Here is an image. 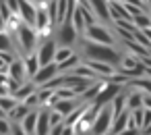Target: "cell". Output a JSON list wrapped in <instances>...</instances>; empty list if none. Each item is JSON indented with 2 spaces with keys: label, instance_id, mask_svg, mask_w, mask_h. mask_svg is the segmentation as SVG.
Here are the masks:
<instances>
[{
  "label": "cell",
  "instance_id": "obj_15",
  "mask_svg": "<svg viewBox=\"0 0 151 135\" xmlns=\"http://www.w3.org/2000/svg\"><path fill=\"white\" fill-rule=\"evenodd\" d=\"M50 131H52L50 112H48V110L37 112V129H35V135H50Z\"/></svg>",
  "mask_w": 151,
  "mask_h": 135
},
{
  "label": "cell",
  "instance_id": "obj_35",
  "mask_svg": "<svg viewBox=\"0 0 151 135\" xmlns=\"http://www.w3.org/2000/svg\"><path fill=\"white\" fill-rule=\"evenodd\" d=\"M60 123H64V116H62L60 112L52 110V112H50V125H52V127H56V125H60Z\"/></svg>",
  "mask_w": 151,
  "mask_h": 135
},
{
  "label": "cell",
  "instance_id": "obj_42",
  "mask_svg": "<svg viewBox=\"0 0 151 135\" xmlns=\"http://www.w3.org/2000/svg\"><path fill=\"white\" fill-rule=\"evenodd\" d=\"M31 2H33L35 7H46V4L50 2V0H31Z\"/></svg>",
  "mask_w": 151,
  "mask_h": 135
},
{
  "label": "cell",
  "instance_id": "obj_45",
  "mask_svg": "<svg viewBox=\"0 0 151 135\" xmlns=\"http://www.w3.org/2000/svg\"><path fill=\"white\" fill-rule=\"evenodd\" d=\"M0 118H6V114L2 112V108H0Z\"/></svg>",
  "mask_w": 151,
  "mask_h": 135
},
{
  "label": "cell",
  "instance_id": "obj_25",
  "mask_svg": "<svg viewBox=\"0 0 151 135\" xmlns=\"http://www.w3.org/2000/svg\"><path fill=\"white\" fill-rule=\"evenodd\" d=\"M33 91H35V85H33V83H25V85H23V87H19L13 96H15L19 102H23V100H25V98H29Z\"/></svg>",
  "mask_w": 151,
  "mask_h": 135
},
{
  "label": "cell",
  "instance_id": "obj_41",
  "mask_svg": "<svg viewBox=\"0 0 151 135\" xmlns=\"http://www.w3.org/2000/svg\"><path fill=\"white\" fill-rule=\"evenodd\" d=\"M118 135H139V131H137V129H124V131L118 133Z\"/></svg>",
  "mask_w": 151,
  "mask_h": 135
},
{
  "label": "cell",
  "instance_id": "obj_5",
  "mask_svg": "<svg viewBox=\"0 0 151 135\" xmlns=\"http://www.w3.org/2000/svg\"><path fill=\"white\" fill-rule=\"evenodd\" d=\"M85 40H89V42H95V44H108V46H112V42H114L112 33H110L106 27L97 25V23L85 29Z\"/></svg>",
  "mask_w": 151,
  "mask_h": 135
},
{
  "label": "cell",
  "instance_id": "obj_33",
  "mask_svg": "<svg viewBox=\"0 0 151 135\" xmlns=\"http://www.w3.org/2000/svg\"><path fill=\"white\" fill-rule=\"evenodd\" d=\"M37 96H40V104H46L48 100H52V96H54V89H50V87H44L42 91H37Z\"/></svg>",
  "mask_w": 151,
  "mask_h": 135
},
{
  "label": "cell",
  "instance_id": "obj_13",
  "mask_svg": "<svg viewBox=\"0 0 151 135\" xmlns=\"http://www.w3.org/2000/svg\"><path fill=\"white\" fill-rule=\"evenodd\" d=\"M25 75H27V69H25V62H23L21 58H15V60L11 62V67H9V77L21 83V81L25 79Z\"/></svg>",
  "mask_w": 151,
  "mask_h": 135
},
{
  "label": "cell",
  "instance_id": "obj_31",
  "mask_svg": "<svg viewBox=\"0 0 151 135\" xmlns=\"http://www.w3.org/2000/svg\"><path fill=\"white\" fill-rule=\"evenodd\" d=\"M54 94H56L60 100H75V98H77V94H75L70 87H58V89H54Z\"/></svg>",
  "mask_w": 151,
  "mask_h": 135
},
{
  "label": "cell",
  "instance_id": "obj_4",
  "mask_svg": "<svg viewBox=\"0 0 151 135\" xmlns=\"http://www.w3.org/2000/svg\"><path fill=\"white\" fill-rule=\"evenodd\" d=\"M120 91H122V85H120L118 81L106 83V85H104V89L99 91V96L91 102V106H93V108H97V110H101V108H104V106H108V104H110V102H112Z\"/></svg>",
  "mask_w": 151,
  "mask_h": 135
},
{
  "label": "cell",
  "instance_id": "obj_37",
  "mask_svg": "<svg viewBox=\"0 0 151 135\" xmlns=\"http://www.w3.org/2000/svg\"><path fill=\"white\" fill-rule=\"evenodd\" d=\"M23 104H27V106L31 108V106H35V104H40V96H37V94L33 91V94H31L29 98H25V100H23Z\"/></svg>",
  "mask_w": 151,
  "mask_h": 135
},
{
  "label": "cell",
  "instance_id": "obj_20",
  "mask_svg": "<svg viewBox=\"0 0 151 135\" xmlns=\"http://www.w3.org/2000/svg\"><path fill=\"white\" fill-rule=\"evenodd\" d=\"M31 112V108L27 106V104H23V102H19V106L15 108V110H11L9 114H6V118H15V120H23L27 114Z\"/></svg>",
  "mask_w": 151,
  "mask_h": 135
},
{
  "label": "cell",
  "instance_id": "obj_16",
  "mask_svg": "<svg viewBox=\"0 0 151 135\" xmlns=\"http://www.w3.org/2000/svg\"><path fill=\"white\" fill-rule=\"evenodd\" d=\"M77 108H79V106H77V102H75V100H60V98H58V102L54 104V110H56V112H60L64 118H66L68 114H73Z\"/></svg>",
  "mask_w": 151,
  "mask_h": 135
},
{
  "label": "cell",
  "instance_id": "obj_10",
  "mask_svg": "<svg viewBox=\"0 0 151 135\" xmlns=\"http://www.w3.org/2000/svg\"><path fill=\"white\" fill-rule=\"evenodd\" d=\"M54 25V21L50 19V15H48V11H46V7H37V17H35V31L40 33V36H44V33H50V27Z\"/></svg>",
  "mask_w": 151,
  "mask_h": 135
},
{
  "label": "cell",
  "instance_id": "obj_6",
  "mask_svg": "<svg viewBox=\"0 0 151 135\" xmlns=\"http://www.w3.org/2000/svg\"><path fill=\"white\" fill-rule=\"evenodd\" d=\"M56 50H58L56 42H54V40H46V42L37 48V52H35L40 65L46 67V65H50V62H56V60H54V58H56Z\"/></svg>",
  "mask_w": 151,
  "mask_h": 135
},
{
  "label": "cell",
  "instance_id": "obj_43",
  "mask_svg": "<svg viewBox=\"0 0 151 135\" xmlns=\"http://www.w3.org/2000/svg\"><path fill=\"white\" fill-rule=\"evenodd\" d=\"M143 33H145V36H147V40L151 42V27H147V29H143Z\"/></svg>",
  "mask_w": 151,
  "mask_h": 135
},
{
  "label": "cell",
  "instance_id": "obj_2",
  "mask_svg": "<svg viewBox=\"0 0 151 135\" xmlns=\"http://www.w3.org/2000/svg\"><path fill=\"white\" fill-rule=\"evenodd\" d=\"M17 36H19V48H21L25 54H33V48H35V44H37V38H40V33L35 31V27L23 23V25L17 29Z\"/></svg>",
  "mask_w": 151,
  "mask_h": 135
},
{
  "label": "cell",
  "instance_id": "obj_30",
  "mask_svg": "<svg viewBox=\"0 0 151 135\" xmlns=\"http://www.w3.org/2000/svg\"><path fill=\"white\" fill-rule=\"evenodd\" d=\"M73 67H79V56H77V54H73L68 60H64V62L58 65L60 73H62V71H73Z\"/></svg>",
  "mask_w": 151,
  "mask_h": 135
},
{
  "label": "cell",
  "instance_id": "obj_23",
  "mask_svg": "<svg viewBox=\"0 0 151 135\" xmlns=\"http://www.w3.org/2000/svg\"><path fill=\"white\" fill-rule=\"evenodd\" d=\"M110 106H112V110H114V116H118V114H122V112L126 110V98H124L122 94H118V96L110 102Z\"/></svg>",
  "mask_w": 151,
  "mask_h": 135
},
{
  "label": "cell",
  "instance_id": "obj_27",
  "mask_svg": "<svg viewBox=\"0 0 151 135\" xmlns=\"http://www.w3.org/2000/svg\"><path fill=\"white\" fill-rule=\"evenodd\" d=\"M73 54H75V52H73V50H70L68 46H58V50H56V58H54V60H56V62L60 65V62L68 60V58H70Z\"/></svg>",
  "mask_w": 151,
  "mask_h": 135
},
{
  "label": "cell",
  "instance_id": "obj_39",
  "mask_svg": "<svg viewBox=\"0 0 151 135\" xmlns=\"http://www.w3.org/2000/svg\"><path fill=\"white\" fill-rule=\"evenodd\" d=\"M151 125V110L149 108H145V118H143V129H147Z\"/></svg>",
  "mask_w": 151,
  "mask_h": 135
},
{
  "label": "cell",
  "instance_id": "obj_14",
  "mask_svg": "<svg viewBox=\"0 0 151 135\" xmlns=\"http://www.w3.org/2000/svg\"><path fill=\"white\" fill-rule=\"evenodd\" d=\"M85 11H87V7H77L75 9V13H73V17H70V21H73V25H75V29L81 33V31H85L87 29V17H85Z\"/></svg>",
  "mask_w": 151,
  "mask_h": 135
},
{
  "label": "cell",
  "instance_id": "obj_24",
  "mask_svg": "<svg viewBox=\"0 0 151 135\" xmlns=\"http://www.w3.org/2000/svg\"><path fill=\"white\" fill-rule=\"evenodd\" d=\"M132 23H134V27H137L139 31H143V29L151 27V17H149L147 13H141V15L132 17Z\"/></svg>",
  "mask_w": 151,
  "mask_h": 135
},
{
  "label": "cell",
  "instance_id": "obj_44",
  "mask_svg": "<svg viewBox=\"0 0 151 135\" xmlns=\"http://www.w3.org/2000/svg\"><path fill=\"white\" fill-rule=\"evenodd\" d=\"M145 135H151V125H149V127L145 129Z\"/></svg>",
  "mask_w": 151,
  "mask_h": 135
},
{
  "label": "cell",
  "instance_id": "obj_19",
  "mask_svg": "<svg viewBox=\"0 0 151 135\" xmlns=\"http://www.w3.org/2000/svg\"><path fill=\"white\" fill-rule=\"evenodd\" d=\"M19 106V100L11 94V96H0V108H2L4 114H9L11 110H15Z\"/></svg>",
  "mask_w": 151,
  "mask_h": 135
},
{
  "label": "cell",
  "instance_id": "obj_32",
  "mask_svg": "<svg viewBox=\"0 0 151 135\" xmlns=\"http://www.w3.org/2000/svg\"><path fill=\"white\" fill-rule=\"evenodd\" d=\"M132 118H134V125H137V129H139V127H143V118H145V106H143V108H137V110H132Z\"/></svg>",
  "mask_w": 151,
  "mask_h": 135
},
{
  "label": "cell",
  "instance_id": "obj_11",
  "mask_svg": "<svg viewBox=\"0 0 151 135\" xmlns=\"http://www.w3.org/2000/svg\"><path fill=\"white\" fill-rule=\"evenodd\" d=\"M89 7L97 19H104V21L110 19V2L108 0H89Z\"/></svg>",
  "mask_w": 151,
  "mask_h": 135
},
{
  "label": "cell",
  "instance_id": "obj_12",
  "mask_svg": "<svg viewBox=\"0 0 151 135\" xmlns=\"http://www.w3.org/2000/svg\"><path fill=\"white\" fill-rule=\"evenodd\" d=\"M130 116H132V110H124L122 114H118V116H114V123H112V135H118V133H122L124 129H128V120H130Z\"/></svg>",
  "mask_w": 151,
  "mask_h": 135
},
{
  "label": "cell",
  "instance_id": "obj_28",
  "mask_svg": "<svg viewBox=\"0 0 151 135\" xmlns=\"http://www.w3.org/2000/svg\"><path fill=\"white\" fill-rule=\"evenodd\" d=\"M13 50V40L9 31H0V52H11Z\"/></svg>",
  "mask_w": 151,
  "mask_h": 135
},
{
  "label": "cell",
  "instance_id": "obj_46",
  "mask_svg": "<svg viewBox=\"0 0 151 135\" xmlns=\"http://www.w3.org/2000/svg\"><path fill=\"white\" fill-rule=\"evenodd\" d=\"M0 2H6V0H0Z\"/></svg>",
  "mask_w": 151,
  "mask_h": 135
},
{
  "label": "cell",
  "instance_id": "obj_29",
  "mask_svg": "<svg viewBox=\"0 0 151 135\" xmlns=\"http://www.w3.org/2000/svg\"><path fill=\"white\" fill-rule=\"evenodd\" d=\"M130 85H134V87H141V89H145L147 94H151V77H137V79H130Z\"/></svg>",
  "mask_w": 151,
  "mask_h": 135
},
{
  "label": "cell",
  "instance_id": "obj_9",
  "mask_svg": "<svg viewBox=\"0 0 151 135\" xmlns=\"http://www.w3.org/2000/svg\"><path fill=\"white\" fill-rule=\"evenodd\" d=\"M60 73V69H58V62H50V65H46V67H42L37 73H35V77H33V83H37V85H46V83H50L56 75Z\"/></svg>",
  "mask_w": 151,
  "mask_h": 135
},
{
  "label": "cell",
  "instance_id": "obj_18",
  "mask_svg": "<svg viewBox=\"0 0 151 135\" xmlns=\"http://www.w3.org/2000/svg\"><path fill=\"white\" fill-rule=\"evenodd\" d=\"M21 127L25 129L27 135H35V129H37V112H29L23 120H21Z\"/></svg>",
  "mask_w": 151,
  "mask_h": 135
},
{
  "label": "cell",
  "instance_id": "obj_7",
  "mask_svg": "<svg viewBox=\"0 0 151 135\" xmlns=\"http://www.w3.org/2000/svg\"><path fill=\"white\" fill-rule=\"evenodd\" d=\"M58 42H60V46H68L70 48V44H75L77 42V36H79V31L75 29V25H73V21H64V23H60V27H58Z\"/></svg>",
  "mask_w": 151,
  "mask_h": 135
},
{
  "label": "cell",
  "instance_id": "obj_40",
  "mask_svg": "<svg viewBox=\"0 0 151 135\" xmlns=\"http://www.w3.org/2000/svg\"><path fill=\"white\" fill-rule=\"evenodd\" d=\"M143 106L151 110V94H145V96H143Z\"/></svg>",
  "mask_w": 151,
  "mask_h": 135
},
{
  "label": "cell",
  "instance_id": "obj_21",
  "mask_svg": "<svg viewBox=\"0 0 151 135\" xmlns=\"http://www.w3.org/2000/svg\"><path fill=\"white\" fill-rule=\"evenodd\" d=\"M68 15V0H56V23H64Z\"/></svg>",
  "mask_w": 151,
  "mask_h": 135
},
{
  "label": "cell",
  "instance_id": "obj_8",
  "mask_svg": "<svg viewBox=\"0 0 151 135\" xmlns=\"http://www.w3.org/2000/svg\"><path fill=\"white\" fill-rule=\"evenodd\" d=\"M19 17L25 25L35 27V17H37V7L31 0H19Z\"/></svg>",
  "mask_w": 151,
  "mask_h": 135
},
{
  "label": "cell",
  "instance_id": "obj_36",
  "mask_svg": "<svg viewBox=\"0 0 151 135\" xmlns=\"http://www.w3.org/2000/svg\"><path fill=\"white\" fill-rule=\"evenodd\" d=\"M46 11H48L50 19L56 23V0H50V2H48V7H46Z\"/></svg>",
  "mask_w": 151,
  "mask_h": 135
},
{
  "label": "cell",
  "instance_id": "obj_3",
  "mask_svg": "<svg viewBox=\"0 0 151 135\" xmlns=\"http://www.w3.org/2000/svg\"><path fill=\"white\" fill-rule=\"evenodd\" d=\"M112 123H114V110H112V106L108 104V106H104V108L97 112V116H95V120H93V127H91V133H93V135H106V133L112 129Z\"/></svg>",
  "mask_w": 151,
  "mask_h": 135
},
{
  "label": "cell",
  "instance_id": "obj_26",
  "mask_svg": "<svg viewBox=\"0 0 151 135\" xmlns=\"http://www.w3.org/2000/svg\"><path fill=\"white\" fill-rule=\"evenodd\" d=\"M126 108L128 110H137V108H143V94H130L126 98Z\"/></svg>",
  "mask_w": 151,
  "mask_h": 135
},
{
  "label": "cell",
  "instance_id": "obj_38",
  "mask_svg": "<svg viewBox=\"0 0 151 135\" xmlns=\"http://www.w3.org/2000/svg\"><path fill=\"white\" fill-rule=\"evenodd\" d=\"M11 135H27L25 129L21 127V123H13V129H11Z\"/></svg>",
  "mask_w": 151,
  "mask_h": 135
},
{
  "label": "cell",
  "instance_id": "obj_34",
  "mask_svg": "<svg viewBox=\"0 0 151 135\" xmlns=\"http://www.w3.org/2000/svg\"><path fill=\"white\" fill-rule=\"evenodd\" d=\"M13 123H9L6 118H0V135H11Z\"/></svg>",
  "mask_w": 151,
  "mask_h": 135
},
{
  "label": "cell",
  "instance_id": "obj_17",
  "mask_svg": "<svg viewBox=\"0 0 151 135\" xmlns=\"http://www.w3.org/2000/svg\"><path fill=\"white\" fill-rule=\"evenodd\" d=\"M23 62H25L27 75H29L31 79H33V77H35V73H37V71L42 69V65H40V60H37V54H35V52H33V54H27Z\"/></svg>",
  "mask_w": 151,
  "mask_h": 135
},
{
  "label": "cell",
  "instance_id": "obj_22",
  "mask_svg": "<svg viewBox=\"0 0 151 135\" xmlns=\"http://www.w3.org/2000/svg\"><path fill=\"white\" fill-rule=\"evenodd\" d=\"M104 85H106V83H101V81H97V83L89 85V89H87V91H85L81 98H83V100H87V102H93V100L99 96V91L104 89Z\"/></svg>",
  "mask_w": 151,
  "mask_h": 135
},
{
  "label": "cell",
  "instance_id": "obj_47",
  "mask_svg": "<svg viewBox=\"0 0 151 135\" xmlns=\"http://www.w3.org/2000/svg\"><path fill=\"white\" fill-rule=\"evenodd\" d=\"M149 17H151V13H149Z\"/></svg>",
  "mask_w": 151,
  "mask_h": 135
},
{
  "label": "cell",
  "instance_id": "obj_1",
  "mask_svg": "<svg viewBox=\"0 0 151 135\" xmlns=\"http://www.w3.org/2000/svg\"><path fill=\"white\" fill-rule=\"evenodd\" d=\"M83 50H85V56H87V60H97V62H108V65H118L122 58H120V54L112 48V46H108V44H95V42H89V40H85L83 42Z\"/></svg>",
  "mask_w": 151,
  "mask_h": 135
}]
</instances>
